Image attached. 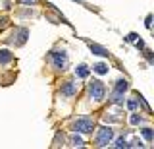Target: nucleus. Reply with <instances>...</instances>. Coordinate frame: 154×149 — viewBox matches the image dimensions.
<instances>
[{
    "label": "nucleus",
    "instance_id": "nucleus-9",
    "mask_svg": "<svg viewBox=\"0 0 154 149\" xmlns=\"http://www.w3.org/2000/svg\"><path fill=\"white\" fill-rule=\"evenodd\" d=\"M10 60H12V54H10V52L8 50H0V64H6V62H10Z\"/></svg>",
    "mask_w": 154,
    "mask_h": 149
},
{
    "label": "nucleus",
    "instance_id": "nucleus-15",
    "mask_svg": "<svg viewBox=\"0 0 154 149\" xmlns=\"http://www.w3.org/2000/svg\"><path fill=\"white\" fill-rule=\"evenodd\" d=\"M129 120H131V124H139V122H141V116H137V114H131V118H129Z\"/></svg>",
    "mask_w": 154,
    "mask_h": 149
},
{
    "label": "nucleus",
    "instance_id": "nucleus-18",
    "mask_svg": "<svg viewBox=\"0 0 154 149\" xmlns=\"http://www.w3.org/2000/svg\"><path fill=\"white\" fill-rule=\"evenodd\" d=\"M127 41H137V35H135V33H129V35H127Z\"/></svg>",
    "mask_w": 154,
    "mask_h": 149
},
{
    "label": "nucleus",
    "instance_id": "nucleus-3",
    "mask_svg": "<svg viewBox=\"0 0 154 149\" xmlns=\"http://www.w3.org/2000/svg\"><path fill=\"white\" fill-rule=\"evenodd\" d=\"M73 128L77 130V132L89 134V132H93V122H91V120H87V118H81V120H77V122H75Z\"/></svg>",
    "mask_w": 154,
    "mask_h": 149
},
{
    "label": "nucleus",
    "instance_id": "nucleus-12",
    "mask_svg": "<svg viewBox=\"0 0 154 149\" xmlns=\"http://www.w3.org/2000/svg\"><path fill=\"white\" fill-rule=\"evenodd\" d=\"M116 147L122 149V147H129V145H127V141H125L123 138H118V139H116Z\"/></svg>",
    "mask_w": 154,
    "mask_h": 149
},
{
    "label": "nucleus",
    "instance_id": "nucleus-7",
    "mask_svg": "<svg viewBox=\"0 0 154 149\" xmlns=\"http://www.w3.org/2000/svg\"><path fill=\"white\" fill-rule=\"evenodd\" d=\"M75 93V85L73 83H66L64 87H62V95H66V97H69V95Z\"/></svg>",
    "mask_w": 154,
    "mask_h": 149
},
{
    "label": "nucleus",
    "instance_id": "nucleus-13",
    "mask_svg": "<svg viewBox=\"0 0 154 149\" xmlns=\"http://www.w3.org/2000/svg\"><path fill=\"white\" fill-rule=\"evenodd\" d=\"M71 143H73L75 147H81V145H83V139L77 138V136H73V138H71Z\"/></svg>",
    "mask_w": 154,
    "mask_h": 149
},
{
    "label": "nucleus",
    "instance_id": "nucleus-5",
    "mask_svg": "<svg viewBox=\"0 0 154 149\" xmlns=\"http://www.w3.org/2000/svg\"><path fill=\"white\" fill-rule=\"evenodd\" d=\"M52 58H54V64L56 68H66V54L64 52H52Z\"/></svg>",
    "mask_w": 154,
    "mask_h": 149
},
{
    "label": "nucleus",
    "instance_id": "nucleus-2",
    "mask_svg": "<svg viewBox=\"0 0 154 149\" xmlns=\"http://www.w3.org/2000/svg\"><path fill=\"white\" fill-rule=\"evenodd\" d=\"M104 93H106V89H104L102 81H93V83H91V97L94 101H102Z\"/></svg>",
    "mask_w": 154,
    "mask_h": 149
},
{
    "label": "nucleus",
    "instance_id": "nucleus-11",
    "mask_svg": "<svg viewBox=\"0 0 154 149\" xmlns=\"http://www.w3.org/2000/svg\"><path fill=\"white\" fill-rule=\"evenodd\" d=\"M143 136H144V139H148V141H152L154 134H152V130H150V128H144V130H143Z\"/></svg>",
    "mask_w": 154,
    "mask_h": 149
},
{
    "label": "nucleus",
    "instance_id": "nucleus-6",
    "mask_svg": "<svg viewBox=\"0 0 154 149\" xmlns=\"http://www.w3.org/2000/svg\"><path fill=\"white\" fill-rule=\"evenodd\" d=\"M91 50L94 52V54H100V56H108V50L106 49H102V47H98V45H94V43H91Z\"/></svg>",
    "mask_w": 154,
    "mask_h": 149
},
{
    "label": "nucleus",
    "instance_id": "nucleus-10",
    "mask_svg": "<svg viewBox=\"0 0 154 149\" xmlns=\"http://www.w3.org/2000/svg\"><path fill=\"white\" fill-rule=\"evenodd\" d=\"M77 76H79V78H87V76H89V68H87L85 64H81V66H77Z\"/></svg>",
    "mask_w": 154,
    "mask_h": 149
},
{
    "label": "nucleus",
    "instance_id": "nucleus-16",
    "mask_svg": "<svg viewBox=\"0 0 154 149\" xmlns=\"http://www.w3.org/2000/svg\"><path fill=\"white\" fill-rule=\"evenodd\" d=\"M135 45H137V49H144V43L139 39V41H135Z\"/></svg>",
    "mask_w": 154,
    "mask_h": 149
},
{
    "label": "nucleus",
    "instance_id": "nucleus-8",
    "mask_svg": "<svg viewBox=\"0 0 154 149\" xmlns=\"http://www.w3.org/2000/svg\"><path fill=\"white\" fill-rule=\"evenodd\" d=\"M93 70L96 72V74H106V72H108V66H106L104 62H98V64L93 66Z\"/></svg>",
    "mask_w": 154,
    "mask_h": 149
},
{
    "label": "nucleus",
    "instance_id": "nucleus-1",
    "mask_svg": "<svg viewBox=\"0 0 154 149\" xmlns=\"http://www.w3.org/2000/svg\"><path fill=\"white\" fill-rule=\"evenodd\" d=\"M112 138H114V132H112V128H100L98 130V138H96V143H98V147H106L110 141H112Z\"/></svg>",
    "mask_w": 154,
    "mask_h": 149
},
{
    "label": "nucleus",
    "instance_id": "nucleus-19",
    "mask_svg": "<svg viewBox=\"0 0 154 149\" xmlns=\"http://www.w3.org/2000/svg\"><path fill=\"white\" fill-rule=\"evenodd\" d=\"M21 2H25V4H33L35 0H21Z\"/></svg>",
    "mask_w": 154,
    "mask_h": 149
},
{
    "label": "nucleus",
    "instance_id": "nucleus-4",
    "mask_svg": "<svg viewBox=\"0 0 154 149\" xmlns=\"http://www.w3.org/2000/svg\"><path fill=\"white\" fill-rule=\"evenodd\" d=\"M127 87H129V83H127V81H125V79H119L118 81V83H116V93H114V101H119L118 97H119V95H122V93H125V91H127Z\"/></svg>",
    "mask_w": 154,
    "mask_h": 149
},
{
    "label": "nucleus",
    "instance_id": "nucleus-14",
    "mask_svg": "<svg viewBox=\"0 0 154 149\" xmlns=\"http://www.w3.org/2000/svg\"><path fill=\"white\" fill-rule=\"evenodd\" d=\"M127 107H129V110H135V109H137V101H135V99L127 101Z\"/></svg>",
    "mask_w": 154,
    "mask_h": 149
},
{
    "label": "nucleus",
    "instance_id": "nucleus-17",
    "mask_svg": "<svg viewBox=\"0 0 154 149\" xmlns=\"http://www.w3.org/2000/svg\"><path fill=\"white\" fill-rule=\"evenodd\" d=\"M144 25H146V27H150V25H152V16H148V18H146V21H144Z\"/></svg>",
    "mask_w": 154,
    "mask_h": 149
}]
</instances>
